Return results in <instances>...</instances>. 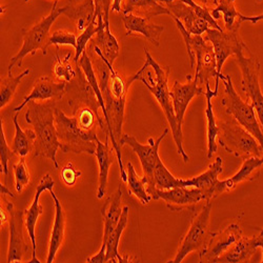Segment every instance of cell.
I'll use <instances>...</instances> for the list:
<instances>
[{
  "label": "cell",
  "instance_id": "obj_1",
  "mask_svg": "<svg viewBox=\"0 0 263 263\" xmlns=\"http://www.w3.org/2000/svg\"><path fill=\"white\" fill-rule=\"evenodd\" d=\"M93 52L101 59L103 65L99 68V84L104 98L106 118L104 119L107 133L111 139L112 146L119 149V141L122 137V125L124 121L125 99L130 84L138 80L139 76L149 68L148 62L145 60L141 69L134 75L124 78L117 71L114 70L113 64L103 57L98 47L91 45Z\"/></svg>",
  "mask_w": 263,
  "mask_h": 263
},
{
  "label": "cell",
  "instance_id": "obj_2",
  "mask_svg": "<svg viewBox=\"0 0 263 263\" xmlns=\"http://www.w3.org/2000/svg\"><path fill=\"white\" fill-rule=\"evenodd\" d=\"M145 60L148 62L149 67L153 68V72H147L146 77L144 72L139 76L138 80H140L146 87L147 90L153 94L161 106L162 111L166 117V120L171 126L172 135L175 143L177 146L178 154L183 158V161L186 163L190 160V157L183 148V134L182 128L179 127L176 117H175L173 100L170 94L168 89V77L171 70L168 67H162L154 58L152 57L146 47H144Z\"/></svg>",
  "mask_w": 263,
  "mask_h": 263
},
{
  "label": "cell",
  "instance_id": "obj_3",
  "mask_svg": "<svg viewBox=\"0 0 263 263\" xmlns=\"http://www.w3.org/2000/svg\"><path fill=\"white\" fill-rule=\"evenodd\" d=\"M54 108L55 106L51 103L43 104L32 101L25 117L36 134L33 156L48 158L53 162L55 168H59L56 155L60 148V142L57 136Z\"/></svg>",
  "mask_w": 263,
  "mask_h": 263
},
{
  "label": "cell",
  "instance_id": "obj_4",
  "mask_svg": "<svg viewBox=\"0 0 263 263\" xmlns=\"http://www.w3.org/2000/svg\"><path fill=\"white\" fill-rule=\"evenodd\" d=\"M173 19L176 23L186 46L191 70L194 69L196 63L195 78L198 79L199 84L210 83V80L215 78V90H219L220 79L218 77L217 60L213 46L201 35H192L178 18L173 17Z\"/></svg>",
  "mask_w": 263,
  "mask_h": 263
},
{
  "label": "cell",
  "instance_id": "obj_5",
  "mask_svg": "<svg viewBox=\"0 0 263 263\" xmlns=\"http://www.w3.org/2000/svg\"><path fill=\"white\" fill-rule=\"evenodd\" d=\"M54 113L61 152L75 153V154L85 153L89 155H95L97 140L99 139L96 129L85 130L81 128L74 116L70 117L65 115L57 107L54 108Z\"/></svg>",
  "mask_w": 263,
  "mask_h": 263
},
{
  "label": "cell",
  "instance_id": "obj_6",
  "mask_svg": "<svg viewBox=\"0 0 263 263\" xmlns=\"http://www.w3.org/2000/svg\"><path fill=\"white\" fill-rule=\"evenodd\" d=\"M59 0H55L50 14L43 17L38 24L33 26L31 29L23 30V47L19 52L13 56L10 60L8 67V74H12L14 65L20 68L23 61L29 54L35 55L38 50L42 52V55H47L48 52V41L50 38V30L55 21L60 15H63V8L58 7Z\"/></svg>",
  "mask_w": 263,
  "mask_h": 263
},
{
  "label": "cell",
  "instance_id": "obj_7",
  "mask_svg": "<svg viewBox=\"0 0 263 263\" xmlns=\"http://www.w3.org/2000/svg\"><path fill=\"white\" fill-rule=\"evenodd\" d=\"M217 124L220 129L217 136L218 142L230 154L243 159L263 156V149L258 140L233 117L219 120Z\"/></svg>",
  "mask_w": 263,
  "mask_h": 263
},
{
  "label": "cell",
  "instance_id": "obj_8",
  "mask_svg": "<svg viewBox=\"0 0 263 263\" xmlns=\"http://www.w3.org/2000/svg\"><path fill=\"white\" fill-rule=\"evenodd\" d=\"M221 81L224 85V96L221 99V103L226 108V112L240 125H242L248 132H250L262 146L263 132L255 115V108L253 104L249 102V100L245 101L241 99L235 90L230 75H226Z\"/></svg>",
  "mask_w": 263,
  "mask_h": 263
},
{
  "label": "cell",
  "instance_id": "obj_9",
  "mask_svg": "<svg viewBox=\"0 0 263 263\" xmlns=\"http://www.w3.org/2000/svg\"><path fill=\"white\" fill-rule=\"evenodd\" d=\"M212 208V200H206V203L201 209V211L193 217L190 229L182 240L176 256L172 261L167 262L180 263L187 255L193 252H198L199 254L203 252L212 236L210 231Z\"/></svg>",
  "mask_w": 263,
  "mask_h": 263
},
{
  "label": "cell",
  "instance_id": "obj_10",
  "mask_svg": "<svg viewBox=\"0 0 263 263\" xmlns=\"http://www.w3.org/2000/svg\"><path fill=\"white\" fill-rule=\"evenodd\" d=\"M245 51L249 48L240 49L236 54V62L242 73V91L247 95V100H251L258 118L263 126V94L260 89V62L258 58L250 52V56H245Z\"/></svg>",
  "mask_w": 263,
  "mask_h": 263
},
{
  "label": "cell",
  "instance_id": "obj_11",
  "mask_svg": "<svg viewBox=\"0 0 263 263\" xmlns=\"http://www.w3.org/2000/svg\"><path fill=\"white\" fill-rule=\"evenodd\" d=\"M168 134V128H165L163 133L154 140L152 137L148 138V144L143 145L138 142V140L132 135L124 134L122 135L119 145H128L133 151L135 154L138 156L142 172H143V179L146 184V190H151L156 187L154 184V171L157 165V163L161 160L159 157V146L162 140L165 138V136Z\"/></svg>",
  "mask_w": 263,
  "mask_h": 263
},
{
  "label": "cell",
  "instance_id": "obj_12",
  "mask_svg": "<svg viewBox=\"0 0 263 263\" xmlns=\"http://www.w3.org/2000/svg\"><path fill=\"white\" fill-rule=\"evenodd\" d=\"M206 41H209L214 48V52L217 60V72L219 79H222L224 75L222 74V67L227 59L235 55L240 49L248 48V46L243 42L242 38L239 35V30L227 31V30H216L210 28L205 32V36L203 37Z\"/></svg>",
  "mask_w": 263,
  "mask_h": 263
},
{
  "label": "cell",
  "instance_id": "obj_13",
  "mask_svg": "<svg viewBox=\"0 0 263 263\" xmlns=\"http://www.w3.org/2000/svg\"><path fill=\"white\" fill-rule=\"evenodd\" d=\"M2 201L5 202L6 209L9 213L10 240L7 261L9 263L21 262L29 250L24 234V228L26 227L25 211L15 209L14 204L7 200L6 196H2Z\"/></svg>",
  "mask_w": 263,
  "mask_h": 263
},
{
  "label": "cell",
  "instance_id": "obj_14",
  "mask_svg": "<svg viewBox=\"0 0 263 263\" xmlns=\"http://www.w3.org/2000/svg\"><path fill=\"white\" fill-rule=\"evenodd\" d=\"M152 199L165 201L171 211H182L205 200L206 197L202 190L194 186H179L171 190H159L157 187L147 190Z\"/></svg>",
  "mask_w": 263,
  "mask_h": 263
},
{
  "label": "cell",
  "instance_id": "obj_15",
  "mask_svg": "<svg viewBox=\"0 0 263 263\" xmlns=\"http://www.w3.org/2000/svg\"><path fill=\"white\" fill-rule=\"evenodd\" d=\"M127 219H128V206L124 205L122 209V214L120 217V220L118 222V226L116 229L113 231V233L108 236L106 239L105 243L101 245V248L99 252L94 255L93 257L87 258L86 262L89 263H103V262H120V263H125V262H135L134 259H132L129 257H121L118 248H119V241L121 238V235L127 224Z\"/></svg>",
  "mask_w": 263,
  "mask_h": 263
},
{
  "label": "cell",
  "instance_id": "obj_16",
  "mask_svg": "<svg viewBox=\"0 0 263 263\" xmlns=\"http://www.w3.org/2000/svg\"><path fill=\"white\" fill-rule=\"evenodd\" d=\"M243 237L242 231L236 223L230 224L220 233H213L206 248L199 254L200 262H215Z\"/></svg>",
  "mask_w": 263,
  "mask_h": 263
},
{
  "label": "cell",
  "instance_id": "obj_17",
  "mask_svg": "<svg viewBox=\"0 0 263 263\" xmlns=\"http://www.w3.org/2000/svg\"><path fill=\"white\" fill-rule=\"evenodd\" d=\"M186 80V83H181L178 80H175L172 86V90L170 92L173 100L175 117H176L177 123L181 128L184 119V114L192 99L196 96H200L204 94L203 89L199 86L198 79L194 78V80H192V76L187 75Z\"/></svg>",
  "mask_w": 263,
  "mask_h": 263
},
{
  "label": "cell",
  "instance_id": "obj_18",
  "mask_svg": "<svg viewBox=\"0 0 263 263\" xmlns=\"http://www.w3.org/2000/svg\"><path fill=\"white\" fill-rule=\"evenodd\" d=\"M54 187V180L51 177L50 173H47L45 176L41 178L39 183L36 186L35 191V196L34 199L32 201V204L28 210L25 211V223H26V229L28 231V234L30 236L31 242H32V248H33V253H32V259L31 263H40L41 261L36 257V224L39 216L43 213V209L39 202L40 196L45 191H50Z\"/></svg>",
  "mask_w": 263,
  "mask_h": 263
},
{
  "label": "cell",
  "instance_id": "obj_19",
  "mask_svg": "<svg viewBox=\"0 0 263 263\" xmlns=\"http://www.w3.org/2000/svg\"><path fill=\"white\" fill-rule=\"evenodd\" d=\"M67 91V82L54 81L50 77L42 76L34 84L33 90L25 96L23 103L13 108L15 113L20 112L28 103L32 101H58Z\"/></svg>",
  "mask_w": 263,
  "mask_h": 263
},
{
  "label": "cell",
  "instance_id": "obj_20",
  "mask_svg": "<svg viewBox=\"0 0 263 263\" xmlns=\"http://www.w3.org/2000/svg\"><path fill=\"white\" fill-rule=\"evenodd\" d=\"M263 164L262 157H249L243 159V163L240 170L234 175L233 177L219 181L214 190V198H217L219 195L227 192L233 191L238 183L243 181H254L260 176V167Z\"/></svg>",
  "mask_w": 263,
  "mask_h": 263
},
{
  "label": "cell",
  "instance_id": "obj_21",
  "mask_svg": "<svg viewBox=\"0 0 263 263\" xmlns=\"http://www.w3.org/2000/svg\"><path fill=\"white\" fill-rule=\"evenodd\" d=\"M62 8L63 15L74 23L77 35L81 34L98 17L94 0H67Z\"/></svg>",
  "mask_w": 263,
  "mask_h": 263
},
{
  "label": "cell",
  "instance_id": "obj_22",
  "mask_svg": "<svg viewBox=\"0 0 263 263\" xmlns=\"http://www.w3.org/2000/svg\"><path fill=\"white\" fill-rule=\"evenodd\" d=\"M163 6L170 10L172 17H176L181 21L192 35H202L211 28L208 21L197 16L194 10L182 0H173L163 4Z\"/></svg>",
  "mask_w": 263,
  "mask_h": 263
},
{
  "label": "cell",
  "instance_id": "obj_23",
  "mask_svg": "<svg viewBox=\"0 0 263 263\" xmlns=\"http://www.w3.org/2000/svg\"><path fill=\"white\" fill-rule=\"evenodd\" d=\"M122 23L126 30V35L138 34L153 43L155 47H159L160 45V36L164 31L163 26L155 25L151 23V20L137 16L135 14H123Z\"/></svg>",
  "mask_w": 263,
  "mask_h": 263
},
{
  "label": "cell",
  "instance_id": "obj_24",
  "mask_svg": "<svg viewBox=\"0 0 263 263\" xmlns=\"http://www.w3.org/2000/svg\"><path fill=\"white\" fill-rule=\"evenodd\" d=\"M95 157L99 166V185L97 190V198L102 199L106 192L107 181H108V173L109 167L113 164L116 152L113 146L109 143V136L106 135L105 142H101L99 139L97 140V148L95 152Z\"/></svg>",
  "mask_w": 263,
  "mask_h": 263
},
{
  "label": "cell",
  "instance_id": "obj_25",
  "mask_svg": "<svg viewBox=\"0 0 263 263\" xmlns=\"http://www.w3.org/2000/svg\"><path fill=\"white\" fill-rule=\"evenodd\" d=\"M98 32L96 36L92 39L94 46L98 47L101 54L109 63L114 64L115 60L119 56L120 46L117 38L111 32L109 24H104L103 17L98 14Z\"/></svg>",
  "mask_w": 263,
  "mask_h": 263
},
{
  "label": "cell",
  "instance_id": "obj_26",
  "mask_svg": "<svg viewBox=\"0 0 263 263\" xmlns=\"http://www.w3.org/2000/svg\"><path fill=\"white\" fill-rule=\"evenodd\" d=\"M223 172V159L218 156L213 163H211L208 170L198 175V176L193 177L191 179H185V186H194L202 190L205 194L206 200L214 199V190L218 182L219 175Z\"/></svg>",
  "mask_w": 263,
  "mask_h": 263
},
{
  "label": "cell",
  "instance_id": "obj_27",
  "mask_svg": "<svg viewBox=\"0 0 263 263\" xmlns=\"http://www.w3.org/2000/svg\"><path fill=\"white\" fill-rule=\"evenodd\" d=\"M52 198L53 202L55 205V218H54V223H53V229L50 237V243H49V253H48V258L47 262L52 263L55 260L56 254L60 247L62 246L63 239H64V232H65V215L63 211V206L58 199V197L54 193L53 189L49 191Z\"/></svg>",
  "mask_w": 263,
  "mask_h": 263
},
{
  "label": "cell",
  "instance_id": "obj_28",
  "mask_svg": "<svg viewBox=\"0 0 263 263\" xmlns=\"http://www.w3.org/2000/svg\"><path fill=\"white\" fill-rule=\"evenodd\" d=\"M121 197H122V191L119 186L117 191L105 200L101 209V214H102L103 222H104L102 245L105 243L106 239L113 233V231L116 229L120 220L122 209H123L121 208Z\"/></svg>",
  "mask_w": 263,
  "mask_h": 263
},
{
  "label": "cell",
  "instance_id": "obj_29",
  "mask_svg": "<svg viewBox=\"0 0 263 263\" xmlns=\"http://www.w3.org/2000/svg\"><path fill=\"white\" fill-rule=\"evenodd\" d=\"M122 13L135 14L149 20L159 15H171L170 10L157 0H124Z\"/></svg>",
  "mask_w": 263,
  "mask_h": 263
},
{
  "label": "cell",
  "instance_id": "obj_30",
  "mask_svg": "<svg viewBox=\"0 0 263 263\" xmlns=\"http://www.w3.org/2000/svg\"><path fill=\"white\" fill-rule=\"evenodd\" d=\"M205 92H204V96L206 98V109H205V116H206V120H208V124H206V135H208V158L211 159L213 157V154L217 152L218 146L216 143V139L217 136L219 135V129L218 124H217V120L215 117V113L213 111V103H212V99L214 97H216L218 95V91L219 90H212L210 83L205 84Z\"/></svg>",
  "mask_w": 263,
  "mask_h": 263
},
{
  "label": "cell",
  "instance_id": "obj_31",
  "mask_svg": "<svg viewBox=\"0 0 263 263\" xmlns=\"http://www.w3.org/2000/svg\"><path fill=\"white\" fill-rule=\"evenodd\" d=\"M256 250L257 248L255 247L253 238H247L243 236L223 255L219 257L216 260V262H219V263L250 262L253 255L256 253Z\"/></svg>",
  "mask_w": 263,
  "mask_h": 263
},
{
  "label": "cell",
  "instance_id": "obj_32",
  "mask_svg": "<svg viewBox=\"0 0 263 263\" xmlns=\"http://www.w3.org/2000/svg\"><path fill=\"white\" fill-rule=\"evenodd\" d=\"M18 116L15 115L13 118L14 126H15V136L12 142L13 153L18 157H26L31 152H34L36 134L34 129H26L24 130L18 123Z\"/></svg>",
  "mask_w": 263,
  "mask_h": 263
},
{
  "label": "cell",
  "instance_id": "obj_33",
  "mask_svg": "<svg viewBox=\"0 0 263 263\" xmlns=\"http://www.w3.org/2000/svg\"><path fill=\"white\" fill-rule=\"evenodd\" d=\"M235 2L236 0H219L216 9L211 10V14L215 20L219 19L222 15L227 31L239 30L242 24L238 18L240 12L235 8Z\"/></svg>",
  "mask_w": 263,
  "mask_h": 263
},
{
  "label": "cell",
  "instance_id": "obj_34",
  "mask_svg": "<svg viewBox=\"0 0 263 263\" xmlns=\"http://www.w3.org/2000/svg\"><path fill=\"white\" fill-rule=\"evenodd\" d=\"M127 180L126 184L128 187V192L130 195H134L137 199L140 200V202L145 205L148 204L152 200L151 195L147 193L146 184L143 179V177H139L138 174L136 173L133 164L130 162L127 163Z\"/></svg>",
  "mask_w": 263,
  "mask_h": 263
},
{
  "label": "cell",
  "instance_id": "obj_35",
  "mask_svg": "<svg viewBox=\"0 0 263 263\" xmlns=\"http://www.w3.org/2000/svg\"><path fill=\"white\" fill-rule=\"evenodd\" d=\"M30 72V70H26L15 77H13L12 74H8L6 77L2 78V87H0V108H5L12 101L21 80L26 76H28Z\"/></svg>",
  "mask_w": 263,
  "mask_h": 263
},
{
  "label": "cell",
  "instance_id": "obj_36",
  "mask_svg": "<svg viewBox=\"0 0 263 263\" xmlns=\"http://www.w3.org/2000/svg\"><path fill=\"white\" fill-rule=\"evenodd\" d=\"M154 184L159 190H171L174 187L185 186V179L176 178L160 160L154 171Z\"/></svg>",
  "mask_w": 263,
  "mask_h": 263
},
{
  "label": "cell",
  "instance_id": "obj_37",
  "mask_svg": "<svg viewBox=\"0 0 263 263\" xmlns=\"http://www.w3.org/2000/svg\"><path fill=\"white\" fill-rule=\"evenodd\" d=\"M56 63L54 65V74L59 81L70 82L76 76V71L72 68L70 64L71 53H68L64 57L59 56V47H56Z\"/></svg>",
  "mask_w": 263,
  "mask_h": 263
},
{
  "label": "cell",
  "instance_id": "obj_38",
  "mask_svg": "<svg viewBox=\"0 0 263 263\" xmlns=\"http://www.w3.org/2000/svg\"><path fill=\"white\" fill-rule=\"evenodd\" d=\"M97 18L94 19L89 25V27H87L81 34L77 35V46L75 48V55L73 58V61L75 62V64H78V61L81 55L86 51V47L89 45V42L92 41V39L96 36L98 32Z\"/></svg>",
  "mask_w": 263,
  "mask_h": 263
},
{
  "label": "cell",
  "instance_id": "obj_39",
  "mask_svg": "<svg viewBox=\"0 0 263 263\" xmlns=\"http://www.w3.org/2000/svg\"><path fill=\"white\" fill-rule=\"evenodd\" d=\"M13 172H14L16 191L18 193H21L30 183V179H31L30 171L25 157H20L19 161L13 165Z\"/></svg>",
  "mask_w": 263,
  "mask_h": 263
},
{
  "label": "cell",
  "instance_id": "obj_40",
  "mask_svg": "<svg viewBox=\"0 0 263 263\" xmlns=\"http://www.w3.org/2000/svg\"><path fill=\"white\" fill-rule=\"evenodd\" d=\"M15 154L13 153L12 147L9 146L6 133L4 120L2 119V128H0V166H2V173L5 174L6 179L8 180L9 176V161Z\"/></svg>",
  "mask_w": 263,
  "mask_h": 263
},
{
  "label": "cell",
  "instance_id": "obj_41",
  "mask_svg": "<svg viewBox=\"0 0 263 263\" xmlns=\"http://www.w3.org/2000/svg\"><path fill=\"white\" fill-rule=\"evenodd\" d=\"M51 46H71L76 48L77 46V35L67 30H58L54 32L48 41V48Z\"/></svg>",
  "mask_w": 263,
  "mask_h": 263
},
{
  "label": "cell",
  "instance_id": "obj_42",
  "mask_svg": "<svg viewBox=\"0 0 263 263\" xmlns=\"http://www.w3.org/2000/svg\"><path fill=\"white\" fill-rule=\"evenodd\" d=\"M182 2L186 5H189L193 10L194 12L197 14V16L204 19L205 21H208L210 27L212 29H216V30H223L220 26H219V24L217 23V20H215L211 14V10L204 6H200L197 3H195L194 0H182Z\"/></svg>",
  "mask_w": 263,
  "mask_h": 263
},
{
  "label": "cell",
  "instance_id": "obj_43",
  "mask_svg": "<svg viewBox=\"0 0 263 263\" xmlns=\"http://www.w3.org/2000/svg\"><path fill=\"white\" fill-rule=\"evenodd\" d=\"M80 176L81 172L76 170V167L71 162H69L67 165L61 168L60 178L62 179L64 184H67L68 186H73Z\"/></svg>",
  "mask_w": 263,
  "mask_h": 263
},
{
  "label": "cell",
  "instance_id": "obj_44",
  "mask_svg": "<svg viewBox=\"0 0 263 263\" xmlns=\"http://www.w3.org/2000/svg\"><path fill=\"white\" fill-rule=\"evenodd\" d=\"M96 13L103 17L104 24H109V12L112 8V0H94Z\"/></svg>",
  "mask_w": 263,
  "mask_h": 263
},
{
  "label": "cell",
  "instance_id": "obj_45",
  "mask_svg": "<svg viewBox=\"0 0 263 263\" xmlns=\"http://www.w3.org/2000/svg\"><path fill=\"white\" fill-rule=\"evenodd\" d=\"M239 20L241 21V23H245V21H249V23H252L254 25H256L258 21L260 20H263V14L261 15H258V16H245L241 13H239Z\"/></svg>",
  "mask_w": 263,
  "mask_h": 263
},
{
  "label": "cell",
  "instance_id": "obj_46",
  "mask_svg": "<svg viewBox=\"0 0 263 263\" xmlns=\"http://www.w3.org/2000/svg\"><path fill=\"white\" fill-rule=\"evenodd\" d=\"M254 240V243L256 248H261L262 249V261L263 262V230H261L260 234L256 237H253Z\"/></svg>",
  "mask_w": 263,
  "mask_h": 263
},
{
  "label": "cell",
  "instance_id": "obj_47",
  "mask_svg": "<svg viewBox=\"0 0 263 263\" xmlns=\"http://www.w3.org/2000/svg\"><path fill=\"white\" fill-rule=\"evenodd\" d=\"M123 2H124V0H113L111 11L112 12L121 13L122 12V4H123Z\"/></svg>",
  "mask_w": 263,
  "mask_h": 263
},
{
  "label": "cell",
  "instance_id": "obj_48",
  "mask_svg": "<svg viewBox=\"0 0 263 263\" xmlns=\"http://www.w3.org/2000/svg\"><path fill=\"white\" fill-rule=\"evenodd\" d=\"M0 216H2V221H0V226H4L7 221H9V213L7 210H5L2 205V208H0Z\"/></svg>",
  "mask_w": 263,
  "mask_h": 263
},
{
  "label": "cell",
  "instance_id": "obj_49",
  "mask_svg": "<svg viewBox=\"0 0 263 263\" xmlns=\"http://www.w3.org/2000/svg\"><path fill=\"white\" fill-rule=\"evenodd\" d=\"M0 193H2V196H9V197H12V198H14L15 195L8 189V186L6 184H0Z\"/></svg>",
  "mask_w": 263,
  "mask_h": 263
},
{
  "label": "cell",
  "instance_id": "obj_50",
  "mask_svg": "<svg viewBox=\"0 0 263 263\" xmlns=\"http://www.w3.org/2000/svg\"><path fill=\"white\" fill-rule=\"evenodd\" d=\"M200 2H201V4L203 5V6H205L206 4H208V0H200ZM213 3H214V5H218V0H213Z\"/></svg>",
  "mask_w": 263,
  "mask_h": 263
},
{
  "label": "cell",
  "instance_id": "obj_51",
  "mask_svg": "<svg viewBox=\"0 0 263 263\" xmlns=\"http://www.w3.org/2000/svg\"><path fill=\"white\" fill-rule=\"evenodd\" d=\"M30 2V0H25V3H29Z\"/></svg>",
  "mask_w": 263,
  "mask_h": 263
},
{
  "label": "cell",
  "instance_id": "obj_52",
  "mask_svg": "<svg viewBox=\"0 0 263 263\" xmlns=\"http://www.w3.org/2000/svg\"><path fill=\"white\" fill-rule=\"evenodd\" d=\"M262 149H263V145H262Z\"/></svg>",
  "mask_w": 263,
  "mask_h": 263
}]
</instances>
